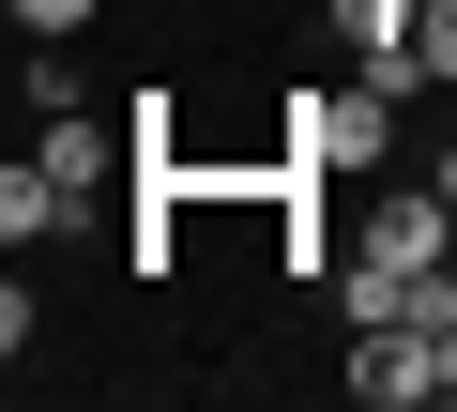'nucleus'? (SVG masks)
Segmentation results:
<instances>
[{"label":"nucleus","mask_w":457,"mask_h":412,"mask_svg":"<svg viewBox=\"0 0 457 412\" xmlns=\"http://www.w3.org/2000/svg\"><path fill=\"white\" fill-rule=\"evenodd\" d=\"M427 336H442V397H457V321H427Z\"/></svg>","instance_id":"nucleus-9"},{"label":"nucleus","mask_w":457,"mask_h":412,"mask_svg":"<svg viewBox=\"0 0 457 412\" xmlns=\"http://www.w3.org/2000/svg\"><path fill=\"white\" fill-rule=\"evenodd\" d=\"M427 183H442V198H457V138H442V153H427Z\"/></svg>","instance_id":"nucleus-8"},{"label":"nucleus","mask_w":457,"mask_h":412,"mask_svg":"<svg viewBox=\"0 0 457 412\" xmlns=\"http://www.w3.org/2000/svg\"><path fill=\"white\" fill-rule=\"evenodd\" d=\"M411 16H427V0H336V31H351V62H366L381 92H427V77H411Z\"/></svg>","instance_id":"nucleus-4"},{"label":"nucleus","mask_w":457,"mask_h":412,"mask_svg":"<svg viewBox=\"0 0 457 412\" xmlns=\"http://www.w3.org/2000/svg\"><path fill=\"white\" fill-rule=\"evenodd\" d=\"M92 16H107V0H16V31H31V46H62V31H92Z\"/></svg>","instance_id":"nucleus-7"},{"label":"nucleus","mask_w":457,"mask_h":412,"mask_svg":"<svg viewBox=\"0 0 457 412\" xmlns=\"http://www.w3.org/2000/svg\"><path fill=\"white\" fill-rule=\"evenodd\" d=\"M411 77H427V92H457V0H427V16H411Z\"/></svg>","instance_id":"nucleus-6"},{"label":"nucleus","mask_w":457,"mask_h":412,"mask_svg":"<svg viewBox=\"0 0 457 412\" xmlns=\"http://www.w3.org/2000/svg\"><path fill=\"white\" fill-rule=\"evenodd\" d=\"M62 230H77V198L46 168H0V245H62Z\"/></svg>","instance_id":"nucleus-5"},{"label":"nucleus","mask_w":457,"mask_h":412,"mask_svg":"<svg viewBox=\"0 0 457 412\" xmlns=\"http://www.w3.org/2000/svg\"><path fill=\"white\" fill-rule=\"evenodd\" d=\"M336 382H351L366 412H427V397H442V336H427V321H366Z\"/></svg>","instance_id":"nucleus-2"},{"label":"nucleus","mask_w":457,"mask_h":412,"mask_svg":"<svg viewBox=\"0 0 457 412\" xmlns=\"http://www.w3.org/2000/svg\"><path fill=\"white\" fill-rule=\"evenodd\" d=\"M122 153H137V138H107L92 107H31V168H46V183L77 198V214L107 198V168H122Z\"/></svg>","instance_id":"nucleus-3"},{"label":"nucleus","mask_w":457,"mask_h":412,"mask_svg":"<svg viewBox=\"0 0 457 412\" xmlns=\"http://www.w3.org/2000/svg\"><path fill=\"white\" fill-rule=\"evenodd\" d=\"M396 107H411V92H381V77L351 62L336 92H305V107L275 122V153H290L305 183H336V168H381V153H396Z\"/></svg>","instance_id":"nucleus-1"}]
</instances>
